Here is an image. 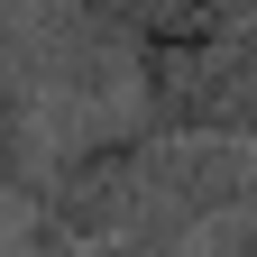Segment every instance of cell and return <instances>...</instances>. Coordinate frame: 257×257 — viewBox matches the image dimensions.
<instances>
[{"label":"cell","instance_id":"cell-4","mask_svg":"<svg viewBox=\"0 0 257 257\" xmlns=\"http://www.w3.org/2000/svg\"><path fill=\"white\" fill-rule=\"evenodd\" d=\"M101 19H119L128 28V46H147V37H166V28H184V19H202L211 0H92Z\"/></svg>","mask_w":257,"mask_h":257},{"label":"cell","instance_id":"cell-3","mask_svg":"<svg viewBox=\"0 0 257 257\" xmlns=\"http://www.w3.org/2000/svg\"><path fill=\"white\" fill-rule=\"evenodd\" d=\"M37 83L19 74V55L0 46V202H28L37 193Z\"/></svg>","mask_w":257,"mask_h":257},{"label":"cell","instance_id":"cell-2","mask_svg":"<svg viewBox=\"0 0 257 257\" xmlns=\"http://www.w3.org/2000/svg\"><path fill=\"white\" fill-rule=\"evenodd\" d=\"M138 101L175 147H257V0H211L202 19L147 37Z\"/></svg>","mask_w":257,"mask_h":257},{"label":"cell","instance_id":"cell-1","mask_svg":"<svg viewBox=\"0 0 257 257\" xmlns=\"http://www.w3.org/2000/svg\"><path fill=\"white\" fill-rule=\"evenodd\" d=\"M37 230H28V257H83V248H175L184 230H202L211 211L239 202V184L202 175V147H175L156 128H128V138L74 147L64 166L37 175Z\"/></svg>","mask_w":257,"mask_h":257},{"label":"cell","instance_id":"cell-5","mask_svg":"<svg viewBox=\"0 0 257 257\" xmlns=\"http://www.w3.org/2000/svg\"><path fill=\"white\" fill-rule=\"evenodd\" d=\"M83 257H175V248H147V239H119V248H83Z\"/></svg>","mask_w":257,"mask_h":257}]
</instances>
